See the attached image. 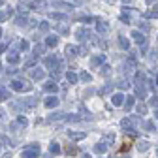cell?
<instances>
[{"instance_id": "1", "label": "cell", "mask_w": 158, "mask_h": 158, "mask_svg": "<svg viewBox=\"0 0 158 158\" xmlns=\"http://www.w3.org/2000/svg\"><path fill=\"white\" fill-rule=\"evenodd\" d=\"M132 143H134V139H132V137H126V139H124V143H122V147L119 149V151H121V152H126L130 147H132Z\"/></svg>"}, {"instance_id": "2", "label": "cell", "mask_w": 158, "mask_h": 158, "mask_svg": "<svg viewBox=\"0 0 158 158\" xmlns=\"http://www.w3.org/2000/svg\"><path fill=\"white\" fill-rule=\"evenodd\" d=\"M36 156V149H30V151L23 152V158H34Z\"/></svg>"}, {"instance_id": "3", "label": "cell", "mask_w": 158, "mask_h": 158, "mask_svg": "<svg viewBox=\"0 0 158 158\" xmlns=\"http://www.w3.org/2000/svg\"><path fill=\"white\" fill-rule=\"evenodd\" d=\"M121 102H122V96H121V94H117V96L113 98V104H115V105H121Z\"/></svg>"}]
</instances>
